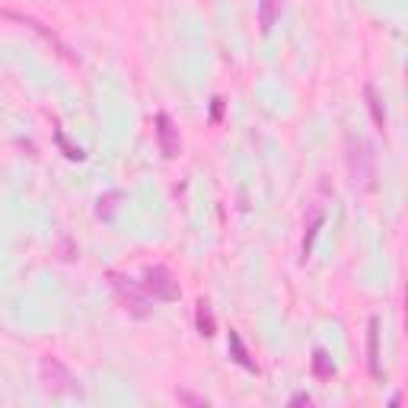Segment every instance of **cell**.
<instances>
[{
    "mask_svg": "<svg viewBox=\"0 0 408 408\" xmlns=\"http://www.w3.org/2000/svg\"><path fill=\"white\" fill-rule=\"evenodd\" d=\"M214 329H217V325H214L211 306H207V300H201V303H198V332H201L204 338H211Z\"/></svg>",
    "mask_w": 408,
    "mask_h": 408,
    "instance_id": "obj_12",
    "label": "cell"
},
{
    "mask_svg": "<svg viewBox=\"0 0 408 408\" xmlns=\"http://www.w3.org/2000/svg\"><path fill=\"white\" fill-rule=\"evenodd\" d=\"M313 373L319 377V380H332V377H335V364H332V357H329L322 348H316V351H313Z\"/></svg>",
    "mask_w": 408,
    "mask_h": 408,
    "instance_id": "obj_11",
    "label": "cell"
},
{
    "mask_svg": "<svg viewBox=\"0 0 408 408\" xmlns=\"http://www.w3.org/2000/svg\"><path fill=\"white\" fill-rule=\"evenodd\" d=\"M157 144H160V153L166 160H176L179 150H182V140H179V128L169 112H160L157 115Z\"/></svg>",
    "mask_w": 408,
    "mask_h": 408,
    "instance_id": "obj_5",
    "label": "cell"
},
{
    "mask_svg": "<svg viewBox=\"0 0 408 408\" xmlns=\"http://www.w3.org/2000/svg\"><path fill=\"white\" fill-rule=\"evenodd\" d=\"M290 405H313V396H309V392H297V396L290 399Z\"/></svg>",
    "mask_w": 408,
    "mask_h": 408,
    "instance_id": "obj_16",
    "label": "cell"
},
{
    "mask_svg": "<svg viewBox=\"0 0 408 408\" xmlns=\"http://www.w3.org/2000/svg\"><path fill=\"white\" fill-rule=\"evenodd\" d=\"M220 115H223V99H214V105H211V118H214V121H220Z\"/></svg>",
    "mask_w": 408,
    "mask_h": 408,
    "instance_id": "obj_17",
    "label": "cell"
},
{
    "mask_svg": "<svg viewBox=\"0 0 408 408\" xmlns=\"http://www.w3.org/2000/svg\"><path fill=\"white\" fill-rule=\"evenodd\" d=\"M112 278V288H115V294H118L121 306L128 309L131 316H138V319H144V316H150V306H147V297H144V290L134 284L131 278H125V275H109Z\"/></svg>",
    "mask_w": 408,
    "mask_h": 408,
    "instance_id": "obj_4",
    "label": "cell"
},
{
    "mask_svg": "<svg viewBox=\"0 0 408 408\" xmlns=\"http://www.w3.org/2000/svg\"><path fill=\"white\" fill-rule=\"evenodd\" d=\"M281 16V0H262L259 3V29L262 32H271L275 23Z\"/></svg>",
    "mask_w": 408,
    "mask_h": 408,
    "instance_id": "obj_7",
    "label": "cell"
},
{
    "mask_svg": "<svg viewBox=\"0 0 408 408\" xmlns=\"http://www.w3.org/2000/svg\"><path fill=\"white\" fill-rule=\"evenodd\" d=\"M38 370H42V383H45L48 392H55V396H61V392H77V377L67 370L58 357L45 354L42 364H38Z\"/></svg>",
    "mask_w": 408,
    "mask_h": 408,
    "instance_id": "obj_3",
    "label": "cell"
},
{
    "mask_svg": "<svg viewBox=\"0 0 408 408\" xmlns=\"http://www.w3.org/2000/svg\"><path fill=\"white\" fill-rule=\"evenodd\" d=\"M121 192H109V195H102L99 201H96V217L99 220H112L115 217V211H118V201H121Z\"/></svg>",
    "mask_w": 408,
    "mask_h": 408,
    "instance_id": "obj_10",
    "label": "cell"
},
{
    "mask_svg": "<svg viewBox=\"0 0 408 408\" xmlns=\"http://www.w3.org/2000/svg\"><path fill=\"white\" fill-rule=\"evenodd\" d=\"M173 396H176V402H182V405L207 408V399H201V396H195V392H188V390H176V392H173Z\"/></svg>",
    "mask_w": 408,
    "mask_h": 408,
    "instance_id": "obj_14",
    "label": "cell"
},
{
    "mask_svg": "<svg viewBox=\"0 0 408 408\" xmlns=\"http://www.w3.org/2000/svg\"><path fill=\"white\" fill-rule=\"evenodd\" d=\"M230 351H233V361L240 364V367H246V370H252V373H259L255 361L249 357V351H246V344H242L240 332H233V329H230Z\"/></svg>",
    "mask_w": 408,
    "mask_h": 408,
    "instance_id": "obj_9",
    "label": "cell"
},
{
    "mask_svg": "<svg viewBox=\"0 0 408 408\" xmlns=\"http://www.w3.org/2000/svg\"><path fill=\"white\" fill-rule=\"evenodd\" d=\"M144 290H147L153 300H160V303H173V300L182 297L179 281L173 278V271L163 268V265H150V268H144Z\"/></svg>",
    "mask_w": 408,
    "mask_h": 408,
    "instance_id": "obj_2",
    "label": "cell"
},
{
    "mask_svg": "<svg viewBox=\"0 0 408 408\" xmlns=\"http://www.w3.org/2000/svg\"><path fill=\"white\" fill-rule=\"evenodd\" d=\"M364 96H367V109H370V115H373V125H377V128H386V112H383V99H380V93H377V86L367 84L364 86Z\"/></svg>",
    "mask_w": 408,
    "mask_h": 408,
    "instance_id": "obj_8",
    "label": "cell"
},
{
    "mask_svg": "<svg viewBox=\"0 0 408 408\" xmlns=\"http://www.w3.org/2000/svg\"><path fill=\"white\" fill-rule=\"evenodd\" d=\"M344 147H348V176H351V186L370 192L373 179H377V157H373V147L364 138H357V134H348Z\"/></svg>",
    "mask_w": 408,
    "mask_h": 408,
    "instance_id": "obj_1",
    "label": "cell"
},
{
    "mask_svg": "<svg viewBox=\"0 0 408 408\" xmlns=\"http://www.w3.org/2000/svg\"><path fill=\"white\" fill-rule=\"evenodd\" d=\"M319 230H322V214L309 223V230H306V236H303V262L309 259V252H313V242H316V236H319Z\"/></svg>",
    "mask_w": 408,
    "mask_h": 408,
    "instance_id": "obj_13",
    "label": "cell"
},
{
    "mask_svg": "<svg viewBox=\"0 0 408 408\" xmlns=\"http://www.w3.org/2000/svg\"><path fill=\"white\" fill-rule=\"evenodd\" d=\"M58 144L67 150V157H71V160H84V150H80V147H71V144L64 140V134H58Z\"/></svg>",
    "mask_w": 408,
    "mask_h": 408,
    "instance_id": "obj_15",
    "label": "cell"
},
{
    "mask_svg": "<svg viewBox=\"0 0 408 408\" xmlns=\"http://www.w3.org/2000/svg\"><path fill=\"white\" fill-rule=\"evenodd\" d=\"M367 361H370V373L380 380L383 377V370H380V319L373 316L370 319V325H367Z\"/></svg>",
    "mask_w": 408,
    "mask_h": 408,
    "instance_id": "obj_6",
    "label": "cell"
}]
</instances>
